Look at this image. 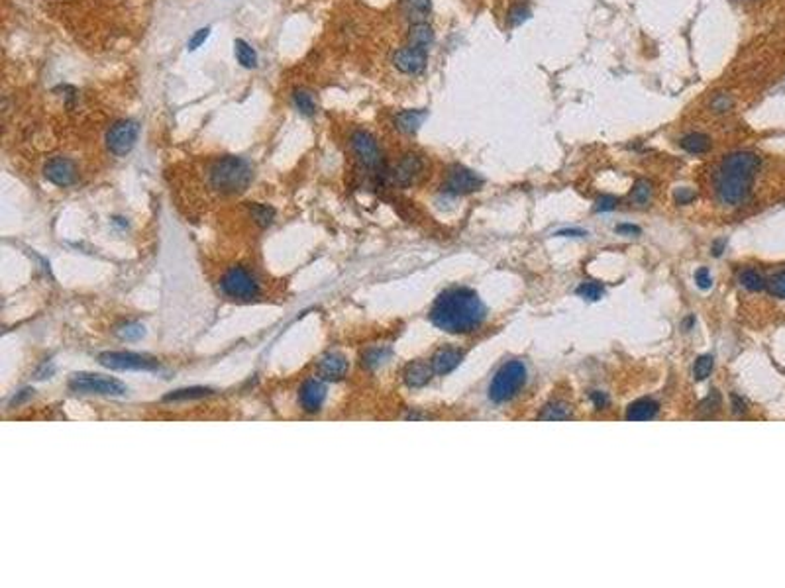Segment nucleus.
<instances>
[{
    "mask_svg": "<svg viewBox=\"0 0 785 588\" xmlns=\"http://www.w3.org/2000/svg\"><path fill=\"white\" fill-rule=\"evenodd\" d=\"M766 286H768V291H770L772 296L785 300V271L775 273L772 279L766 282Z\"/></svg>",
    "mask_w": 785,
    "mask_h": 588,
    "instance_id": "nucleus-35",
    "label": "nucleus"
},
{
    "mask_svg": "<svg viewBox=\"0 0 785 588\" xmlns=\"http://www.w3.org/2000/svg\"><path fill=\"white\" fill-rule=\"evenodd\" d=\"M673 198H675V202L680 206H685V204H691V202L697 198V194L695 191H691V189H687V187H682V189L675 191Z\"/></svg>",
    "mask_w": 785,
    "mask_h": 588,
    "instance_id": "nucleus-37",
    "label": "nucleus"
},
{
    "mask_svg": "<svg viewBox=\"0 0 785 588\" xmlns=\"http://www.w3.org/2000/svg\"><path fill=\"white\" fill-rule=\"evenodd\" d=\"M695 282L699 288H703V291H707V288H711V284H713V277H711V273H708V269H699L695 273Z\"/></svg>",
    "mask_w": 785,
    "mask_h": 588,
    "instance_id": "nucleus-40",
    "label": "nucleus"
},
{
    "mask_svg": "<svg viewBox=\"0 0 785 588\" xmlns=\"http://www.w3.org/2000/svg\"><path fill=\"white\" fill-rule=\"evenodd\" d=\"M652 198V182L646 179H638L631 191V200L634 204L646 206Z\"/></svg>",
    "mask_w": 785,
    "mask_h": 588,
    "instance_id": "nucleus-30",
    "label": "nucleus"
},
{
    "mask_svg": "<svg viewBox=\"0 0 785 588\" xmlns=\"http://www.w3.org/2000/svg\"><path fill=\"white\" fill-rule=\"evenodd\" d=\"M481 187H483V179L477 175L476 171L465 169L462 165L451 167L448 177H446V182H444V191L448 194H453V196L476 192Z\"/></svg>",
    "mask_w": 785,
    "mask_h": 588,
    "instance_id": "nucleus-10",
    "label": "nucleus"
},
{
    "mask_svg": "<svg viewBox=\"0 0 785 588\" xmlns=\"http://www.w3.org/2000/svg\"><path fill=\"white\" fill-rule=\"evenodd\" d=\"M540 420H569L571 418V408L567 406L566 402H552V404H548L546 408L542 410L540 416H538Z\"/></svg>",
    "mask_w": 785,
    "mask_h": 588,
    "instance_id": "nucleus-29",
    "label": "nucleus"
},
{
    "mask_svg": "<svg viewBox=\"0 0 785 588\" xmlns=\"http://www.w3.org/2000/svg\"><path fill=\"white\" fill-rule=\"evenodd\" d=\"M591 402L593 406L597 410H603L609 406V397H606L605 392H599V390H595V392H591Z\"/></svg>",
    "mask_w": 785,
    "mask_h": 588,
    "instance_id": "nucleus-42",
    "label": "nucleus"
},
{
    "mask_svg": "<svg viewBox=\"0 0 785 588\" xmlns=\"http://www.w3.org/2000/svg\"><path fill=\"white\" fill-rule=\"evenodd\" d=\"M254 179V169L242 159L226 155L216 159L208 169V185L220 194H240Z\"/></svg>",
    "mask_w": 785,
    "mask_h": 588,
    "instance_id": "nucleus-3",
    "label": "nucleus"
},
{
    "mask_svg": "<svg viewBox=\"0 0 785 588\" xmlns=\"http://www.w3.org/2000/svg\"><path fill=\"white\" fill-rule=\"evenodd\" d=\"M140 136V126L136 120H120L106 132V147L116 157L128 155Z\"/></svg>",
    "mask_w": 785,
    "mask_h": 588,
    "instance_id": "nucleus-9",
    "label": "nucleus"
},
{
    "mask_svg": "<svg viewBox=\"0 0 785 588\" xmlns=\"http://www.w3.org/2000/svg\"><path fill=\"white\" fill-rule=\"evenodd\" d=\"M400 8L407 20L412 24L416 22H426L428 14L432 10V0H400Z\"/></svg>",
    "mask_w": 785,
    "mask_h": 588,
    "instance_id": "nucleus-19",
    "label": "nucleus"
},
{
    "mask_svg": "<svg viewBox=\"0 0 785 588\" xmlns=\"http://www.w3.org/2000/svg\"><path fill=\"white\" fill-rule=\"evenodd\" d=\"M738 281H740V284H742L744 288L752 291V293H759V291L766 288V279L759 275L756 269H744V271H740Z\"/></svg>",
    "mask_w": 785,
    "mask_h": 588,
    "instance_id": "nucleus-27",
    "label": "nucleus"
},
{
    "mask_svg": "<svg viewBox=\"0 0 785 588\" xmlns=\"http://www.w3.org/2000/svg\"><path fill=\"white\" fill-rule=\"evenodd\" d=\"M617 233H622V235H638V233H640V228H638V226H632V224H618Z\"/></svg>",
    "mask_w": 785,
    "mask_h": 588,
    "instance_id": "nucleus-43",
    "label": "nucleus"
},
{
    "mask_svg": "<svg viewBox=\"0 0 785 588\" xmlns=\"http://www.w3.org/2000/svg\"><path fill=\"white\" fill-rule=\"evenodd\" d=\"M660 410V404L652 398H640L636 402H632L629 410H626V420H634V422H644V420H652Z\"/></svg>",
    "mask_w": 785,
    "mask_h": 588,
    "instance_id": "nucleus-18",
    "label": "nucleus"
},
{
    "mask_svg": "<svg viewBox=\"0 0 785 588\" xmlns=\"http://www.w3.org/2000/svg\"><path fill=\"white\" fill-rule=\"evenodd\" d=\"M680 145L687 154L703 155L711 149V138L707 134H701V132H691V134L683 136L680 140Z\"/></svg>",
    "mask_w": 785,
    "mask_h": 588,
    "instance_id": "nucleus-22",
    "label": "nucleus"
},
{
    "mask_svg": "<svg viewBox=\"0 0 785 588\" xmlns=\"http://www.w3.org/2000/svg\"><path fill=\"white\" fill-rule=\"evenodd\" d=\"M430 320L446 333H469L485 320V306L476 291L453 286L440 294L430 310Z\"/></svg>",
    "mask_w": 785,
    "mask_h": 588,
    "instance_id": "nucleus-1",
    "label": "nucleus"
},
{
    "mask_svg": "<svg viewBox=\"0 0 785 588\" xmlns=\"http://www.w3.org/2000/svg\"><path fill=\"white\" fill-rule=\"evenodd\" d=\"M527 383V367L522 361H509L504 363L495 377L491 379L489 398L495 404H502L507 400L518 395V390Z\"/></svg>",
    "mask_w": 785,
    "mask_h": 588,
    "instance_id": "nucleus-5",
    "label": "nucleus"
},
{
    "mask_svg": "<svg viewBox=\"0 0 785 588\" xmlns=\"http://www.w3.org/2000/svg\"><path fill=\"white\" fill-rule=\"evenodd\" d=\"M220 293L234 302H254L261 294V282L254 271L236 265L220 277Z\"/></svg>",
    "mask_w": 785,
    "mask_h": 588,
    "instance_id": "nucleus-4",
    "label": "nucleus"
},
{
    "mask_svg": "<svg viewBox=\"0 0 785 588\" xmlns=\"http://www.w3.org/2000/svg\"><path fill=\"white\" fill-rule=\"evenodd\" d=\"M759 165V157L752 151H734L722 159L715 177L717 196L722 204L740 206L746 202Z\"/></svg>",
    "mask_w": 785,
    "mask_h": 588,
    "instance_id": "nucleus-2",
    "label": "nucleus"
},
{
    "mask_svg": "<svg viewBox=\"0 0 785 588\" xmlns=\"http://www.w3.org/2000/svg\"><path fill=\"white\" fill-rule=\"evenodd\" d=\"M208 34H210V28H203V30H198L193 38L189 39V45H187V48H189L191 52H194L196 48H201V45L205 43L206 38H208Z\"/></svg>",
    "mask_w": 785,
    "mask_h": 588,
    "instance_id": "nucleus-41",
    "label": "nucleus"
},
{
    "mask_svg": "<svg viewBox=\"0 0 785 588\" xmlns=\"http://www.w3.org/2000/svg\"><path fill=\"white\" fill-rule=\"evenodd\" d=\"M326 402V384L324 379H309L305 381L300 390H298V404L303 412L307 414H316L320 412Z\"/></svg>",
    "mask_w": 785,
    "mask_h": 588,
    "instance_id": "nucleus-13",
    "label": "nucleus"
},
{
    "mask_svg": "<svg viewBox=\"0 0 785 588\" xmlns=\"http://www.w3.org/2000/svg\"><path fill=\"white\" fill-rule=\"evenodd\" d=\"M249 212H252V218H254V222L258 224L259 228H267L275 220V208H271L267 204H252L249 206Z\"/></svg>",
    "mask_w": 785,
    "mask_h": 588,
    "instance_id": "nucleus-31",
    "label": "nucleus"
},
{
    "mask_svg": "<svg viewBox=\"0 0 785 588\" xmlns=\"http://www.w3.org/2000/svg\"><path fill=\"white\" fill-rule=\"evenodd\" d=\"M432 375H434L432 365H428L425 361H412L411 365H407V369L402 372L405 383H407V386H411V388H420V386L428 384L430 379H432Z\"/></svg>",
    "mask_w": 785,
    "mask_h": 588,
    "instance_id": "nucleus-17",
    "label": "nucleus"
},
{
    "mask_svg": "<svg viewBox=\"0 0 785 588\" xmlns=\"http://www.w3.org/2000/svg\"><path fill=\"white\" fill-rule=\"evenodd\" d=\"M234 52H236L238 63L242 65V67H245V69H256V67H258L259 63L258 52H256L247 41H244V39H236V41H234Z\"/></svg>",
    "mask_w": 785,
    "mask_h": 588,
    "instance_id": "nucleus-23",
    "label": "nucleus"
},
{
    "mask_svg": "<svg viewBox=\"0 0 785 588\" xmlns=\"http://www.w3.org/2000/svg\"><path fill=\"white\" fill-rule=\"evenodd\" d=\"M391 355H393V351H391V347H383V346H377V347H371V349H367L365 353H363V357H361V363L367 367V369H379L381 365H385L387 361L391 359Z\"/></svg>",
    "mask_w": 785,
    "mask_h": 588,
    "instance_id": "nucleus-24",
    "label": "nucleus"
},
{
    "mask_svg": "<svg viewBox=\"0 0 785 588\" xmlns=\"http://www.w3.org/2000/svg\"><path fill=\"white\" fill-rule=\"evenodd\" d=\"M618 206V198L613 194H603L597 202H595V212H611Z\"/></svg>",
    "mask_w": 785,
    "mask_h": 588,
    "instance_id": "nucleus-36",
    "label": "nucleus"
},
{
    "mask_svg": "<svg viewBox=\"0 0 785 588\" xmlns=\"http://www.w3.org/2000/svg\"><path fill=\"white\" fill-rule=\"evenodd\" d=\"M733 406H734V412H744L746 410V404H744V400H740V398L736 397V395H733Z\"/></svg>",
    "mask_w": 785,
    "mask_h": 588,
    "instance_id": "nucleus-46",
    "label": "nucleus"
},
{
    "mask_svg": "<svg viewBox=\"0 0 785 588\" xmlns=\"http://www.w3.org/2000/svg\"><path fill=\"white\" fill-rule=\"evenodd\" d=\"M99 363L112 371H155L159 361L136 351H106L99 355Z\"/></svg>",
    "mask_w": 785,
    "mask_h": 588,
    "instance_id": "nucleus-8",
    "label": "nucleus"
},
{
    "mask_svg": "<svg viewBox=\"0 0 785 588\" xmlns=\"http://www.w3.org/2000/svg\"><path fill=\"white\" fill-rule=\"evenodd\" d=\"M555 235H562V238H583L587 235V231L583 230H560Z\"/></svg>",
    "mask_w": 785,
    "mask_h": 588,
    "instance_id": "nucleus-44",
    "label": "nucleus"
},
{
    "mask_svg": "<svg viewBox=\"0 0 785 588\" xmlns=\"http://www.w3.org/2000/svg\"><path fill=\"white\" fill-rule=\"evenodd\" d=\"M432 41H434V30L430 24H426V22L412 24L411 30H409V45L428 50L432 45Z\"/></svg>",
    "mask_w": 785,
    "mask_h": 588,
    "instance_id": "nucleus-21",
    "label": "nucleus"
},
{
    "mask_svg": "<svg viewBox=\"0 0 785 588\" xmlns=\"http://www.w3.org/2000/svg\"><path fill=\"white\" fill-rule=\"evenodd\" d=\"M293 103H295V108L300 112L303 116H314L316 114V101L310 96V92H307V90H295L293 92Z\"/></svg>",
    "mask_w": 785,
    "mask_h": 588,
    "instance_id": "nucleus-28",
    "label": "nucleus"
},
{
    "mask_svg": "<svg viewBox=\"0 0 785 588\" xmlns=\"http://www.w3.org/2000/svg\"><path fill=\"white\" fill-rule=\"evenodd\" d=\"M425 169L422 163V157L416 154H407L400 157V161L395 165L393 173H391V179L397 187H411L414 180L420 177Z\"/></svg>",
    "mask_w": 785,
    "mask_h": 588,
    "instance_id": "nucleus-14",
    "label": "nucleus"
},
{
    "mask_svg": "<svg viewBox=\"0 0 785 588\" xmlns=\"http://www.w3.org/2000/svg\"><path fill=\"white\" fill-rule=\"evenodd\" d=\"M462 359H464V353H462L460 349L444 347V349H440V351L434 353V357L430 359V365H432L434 375L444 377V375H448V372L453 371V369L462 363Z\"/></svg>",
    "mask_w": 785,
    "mask_h": 588,
    "instance_id": "nucleus-16",
    "label": "nucleus"
},
{
    "mask_svg": "<svg viewBox=\"0 0 785 588\" xmlns=\"http://www.w3.org/2000/svg\"><path fill=\"white\" fill-rule=\"evenodd\" d=\"M721 406V395L717 390H713L703 402H701V412H715V410Z\"/></svg>",
    "mask_w": 785,
    "mask_h": 588,
    "instance_id": "nucleus-38",
    "label": "nucleus"
},
{
    "mask_svg": "<svg viewBox=\"0 0 785 588\" xmlns=\"http://www.w3.org/2000/svg\"><path fill=\"white\" fill-rule=\"evenodd\" d=\"M318 372L324 381H342L348 372V359L340 353H326L318 363Z\"/></svg>",
    "mask_w": 785,
    "mask_h": 588,
    "instance_id": "nucleus-15",
    "label": "nucleus"
},
{
    "mask_svg": "<svg viewBox=\"0 0 785 588\" xmlns=\"http://www.w3.org/2000/svg\"><path fill=\"white\" fill-rule=\"evenodd\" d=\"M426 63H428V50H422V48L405 45L393 55V65L402 75H420L426 69Z\"/></svg>",
    "mask_w": 785,
    "mask_h": 588,
    "instance_id": "nucleus-11",
    "label": "nucleus"
},
{
    "mask_svg": "<svg viewBox=\"0 0 785 588\" xmlns=\"http://www.w3.org/2000/svg\"><path fill=\"white\" fill-rule=\"evenodd\" d=\"M578 294H580L581 298H585V300H591V302H595V300H601V296L605 294V286H603L601 282L585 281V282H581L580 284V288H578Z\"/></svg>",
    "mask_w": 785,
    "mask_h": 588,
    "instance_id": "nucleus-32",
    "label": "nucleus"
},
{
    "mask_svg": "<svg viewBox=\"0 0 785 588\" xmlns=\"http://www.w3.org/2000/svg\"><path fill=\"white\" fill-rule=\"evenodd\" d=\"M713 367H715L713 357H711V355H701V357L695 361V367H693V377H695V381H705L707 377H711Z\"/></svg>",
    "mask_w": 785,
    "mask_h": 588,
    "instance_id": "nucleus-34",
    "label": "nucleus"
},
{
    "mask_svg": "<svg viewBox=\"0 0 785 588\" xmlns=\"http://www.w3.org/2000/svg\"><path fill=\"white\" fill-rule=\"evenodd\" d=\"M426 120V110H402L395 116V126L402 134H414Z\"/></svg>",
    "mask_w": 785,
    "mask_h": 588,
    "instance_id": "nucleus-20",
    "label": "nucleus"
},
{
    "mask_svg": "<svg viewBox=\"0 0 785 588\" xmlns=\"http://www.w3.org/2000/svg\"><path fill=\"white\" fill-rule=\"evenodd\" d=\"M349 147H351L354 157L360 161L363 169L371 171L374 175H385V157H383V151H381L377 140L369 132L356 129L349 136Z\"/></svg>",
    "mask_w": 785,
    "mask_h": 588,
    "instance_id": "nucleus-7",
    "label": "nucleus"
},
{
    "mask_svg": "<svg viewBox=\"0 0 785 588\" xmlns=\"http://www.w3.org/2000/svg\"><path fill=\"white\" fill-rule=\"evenodd\" d=\"M114 333H116L118 339H122V342H138V339H142L143 335H145V328H143L142 324H138V322H122L120 326H116Z\"/></svg>",
    "mask_w": 785,
    "mask_h": 588,
    "instance_id": "nucleus-26",
    "label": "nucleus"
},
{
    "mask_svg": "<svg viewBox=\"0 0 785 588\" xmlns=\"http://www.w3.org/2000/svg\"><path fill=\"white\" fill-rule=\"evenodd\" d=\"M208 395H212L210 388H203V386H191V388H179V390H173L171 395L163 398L165 402H185V400H196V398H205Z\"/></svg>",
    "mask_w": 785,
    "mask_h": 588,
    "instance_id": "nucleus-25",
    "label": "nucleus"
},
{
    "mask_svg": "<svg viewBox=\"0 0 785 588\" xmlns=\"http://www.w3.org/2000/svg\"><path fill=\"white\" fill-rule=\"evenodd\" d=\"M43 177L59 189H67L77 180V165L69 157H53L43 167Z\"/></svg>",
    "mask_w": 785,
    "mask_h": 588,
    "instance_id": "nucleus-12",
    "label": "nucleus"
},
{
    "mask_svg": "<svg viewBox=\"0 0 785 588\" xmlns=\"http://www.w3.org/2000/svg\"><path fill=\"white\" fill-rule=\"evenodd\" d=\"M527 18H528V8L527 6H522V4H518V6H515V8L509 12V22H511L513 26L520 24V22L527 20Z\"/></svg>",
    "mask_w": 785,
    "mask_h": 588,
    "instance_id": "nucleus-39",
    "label": "nucleus"
},
{
    "mask_svg": "<svg viewBox=\"0 0 785 588\" xmlns=\"http://www.w3.org/2000/svg\"><path fill=\"white\" fill-rule=\"evenodd\" d=\"M734 98L728 92H719L711 98V110L715 114H726L728 110H733Z\"/></svg>",
    "mask_w": 785,
    "mask_h": 588,
    "instance_id": "nucleus-33",
    "label": "nucleus"
},
{
    "mask_svg": "<svg viewBox=\"0 0 785 588\" xmlns=\"http://www.w3.org/2000/svg\"><path fill=\"white\" fill-rule=\"evenodd\" d=\"M724 247H726V242H724V240H719V242L713 243V255L721 257L722 251H724Z\"/></svg>",
    "mask_w": 785,
    "mask_h": 588,
    "instance_id": "nucleus-45",
    "label": "nucleus"
},
{
    "mask_svg": "<svg viewBox=\"0 0 785 588\" xmlns=\"http://www.w3.org/2000/svg\"><path fill=\"white\" fill-rule=\"evenodd\" d=\"M69 390L77 395H94V397H124L128 395V386L112 377L92 375V372H77L69 381Z\"/></svg>",
    "mask_w": 785,
    "mask_h": 588,
    "instance_id": "nucleus-6",
    "label": "nucleus"
}]
</instances>
